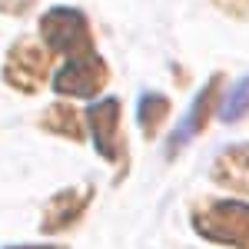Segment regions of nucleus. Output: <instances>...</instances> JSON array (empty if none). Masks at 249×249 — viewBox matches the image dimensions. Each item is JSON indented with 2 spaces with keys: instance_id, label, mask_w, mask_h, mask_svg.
<instances>
[{
  "instance_id": "8",
  "label": "nucleus",
  "mask_w": 249,
  "mask_h": 249,
  "mask_svg": "<svg viewBox=\"0 0 249 249\" xmlns=\"http://www.w3.org/2000/svg\"><path fill=\"white\" fill-rule=\"evenodd\" d=\"M213 179L219 186L249 193V143L223 150L219 160H216V166H213Z\"/></svg>"
},
{
  "instance_id": "3",
  "label": "nucleus",
  "mask_w": 249,
  "mask_h": 249,
  "mask_svg": "<svg viewBox=\"0 0 249 249\" xmlns=\"http://www.w3.org/2000/svg\"><path fill=\"white\" fill-rule=\"evenodd\" d=\"M50 73V53L37 47L34 40H17L7 53V63H3V80L14 87V90H23V93H37L43 87V80Z\"/></svg>"
},
{
  "instance_id": "13",
  "label": "nucleus",
  "mask_w": 249,
  "mask_h": 249,
  "mask_svg": "<svg viewBox=\"0 0 249 249\" xmlns=\"http://www.w3.org/2000/svg\"><path fill=\"white\" fill-rule=\"evenodd\" d=\"M7 249H63V246H7Z\"/></svg>"
},
{
  "instance_id": "6",
  "label": "nucleus",
  "mask_w": 249,
  "mask_h": 249,
  "mask_svg": "<svg viewBox=\"0 0 249 249\" xmlns=\"http://www.w3.org/2000/svg\"><path fill=\"white\" fill-rule=\"evenodd\" d=\"M90 199H93V190H80V186H70V190H60L50 203H47V213H43V223H40V230L47 232H63L70 230L73 223H77L83 210L90 206Z\"/></svg>"
},
{
  "instance_id": "1",
  "label": "nucleus",
  "mask_w": 249,
  "mask_h": 249,
  "mask_svg": "<svg viewBox=\"0 0 249 249\" xmlns=\"http://www.w3.org/2000/svg\"><path fill=\"white\" fill-rule=\"evenodd\" d=\"M193 226L210 243H226L236 249H249V206L239 199H219L196 210Z\"/></svg>"
},
{
  "instance_id": "5",
  "label": "nucleus",
  "mask_w": 249,
  "mask_h": 249,
  "mask_svg": "<svg viewBox=\"0 0 249 249\" xmlns=\"http://www.w3.org/2000/svg\"><path fill=\"white\" fill-rule=\"evenodd\" d=\"M87 126L93 133V143L103 160L120 163L123 160V136H120V100H100L93 107H87Z\"/></svg>"
},
{
  "instance_id": "12",
  "label": "nucleus",
  "mask_w": 249,
  "mask_h": 249,
  "mask_svg": "<svg viewBox=\"0 0 249 249\" xmlns=\"http://www.w3.org/2000/svg\"><path fill=\"white\" fill-rule=\"evenodd\" d=\"M30 7H34V0H0V14H14V17L27 14Z\"/></svg>"
},
{
  "instance_id": "10",
  "label": "nucleus",
  "mask_w": 249,
  "mask_h": 249,
  "mask_svg": "<svg viewBox=\"0 0 249 249\" xmlns=\"http://www.w3.org/2000/svg\"><path fill=\"white\" fill-rule=\"evenodd\" d=\"M166 96L160 93H143L140 96V107H136V123H140V130H143V136H156V130H160V120L166 116Z\"/></svg>"
},
{
  "instance_id": "2",
  "label": "nucleus",
  "mask_w": 249,
  "mask_h": 249,
  "mask_svg": "<svg viewBox=\"0 0 249 249\" xmlns=\"http://www.w3.org/2000/svg\"><path fill=\"white\" fill-rule=\"evenodd\" d=\"M40 37L47 40V47L60 53L67 60L87 57V53H96L93 40H90V27H87V17L73 10V7H53L40 17Z\"/></svg>"
},
{
  "instance_id": "11",
  "label": "nucleus",
  "mask_w": 249,
  "mask_h": 249,
  "mask_svg": "<svg viewBox=\"0 0 249 249\" xmlns=\"http://www.w3.org/2000/svg\"><path fill=\"white\" fill-rule=\"evenodd\" d=\"M246 110H249V77L239 80V83L232 87L230 100H226V103H223V110H219V120H223V123H236Z\"/></svg>"
},
{
  "instance_id": "7",
  "label": "nucleus",
  "mask_w": 249,
  "mask_h": 249,
  "mask_svg": "<svg viewBox=\"0 0 249 249\" xmlns=\"http://www.w3.org/2000/svg\"><path fill=\"white\" fill-rule=\"evenodd\" d=\"M216 93H219V77L210 80L199 93H196V100H193L190 113L179 120V126H176V133L170 136V153H176L183 143H190L193 136L199 133L203 126H206V120L213 116V103H216Z\"/></svg>"
},
{
  "instance_id": "9",
  "label": "nucleus",
  "mask_w": 249,
  "mask_h": 249,
  "mask_svg": "<svg viewBox=\"0 0 249 249\" xmlns=\"http://www.w3.org/2000/svg\"><path fill=\"white\" fill-rule=\"evenodd\" d=\"M40 126L50 130V133H60L67 140H83V120H80V110L70 107V103H53L47 113L40 116Z\"/></svg>"
},
{
  "instance_id": "4",
  "label": "nucleus",
  "mask_w": 249,
  "mask_h": 249,
  "mask_svg": "<svg viewBox=\"0 0 249 249\" xmlns=\"http://www.w3.org/2000/svg\"><path fill=\"white\" fill-rule=\"evenodd\" d=\"M107 77H110V67L96 53H87V57L67 60L53 77V90L67 96H96L103 87H107Z\"/></svg>"
}]
</instances>
